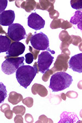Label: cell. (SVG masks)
<instances>
[{
    "label": "cell",
    "instance_id": "6da1fadb",
    "mask_svg": "<svg viewBox=\"0 0 82 123\" xmlns=\"http://www.w3.org/2000/svg\"><path fill=\"white\" fill-rule=\"evenodd\" d=\"M39 72V67L37 62H35L33 66L23 65L17 69L16 72V78L21 86L26 89L31 84L36 75Z\"/></svg>",
    "mask_w": 82,
    "mask_h": 123
},
{
    "label": "cell",
    "instance_id": "7a4b0ae2",
    "mask_svg": "<svg viewBox=\"0 0 82 123\" xmlns=\"http://www.w3.org/2000/svg\"><path fill=\"white\" fill-rule=\"evenodd\" d=\"M72 82L71 75L63 71L57 72L51 76L49 88L53 92H60L69 88Z\"/></svg>",
    "mask_w": 82,
    "mask_h": 123
},
{
    "label": "cell",
    "instance_id": "3957f363",
    "mask_svg": "<svg viewBox=\"0 0 82 123\" xmlns=\"http://www.w3.org/2000/svg\"><path fill=\"white\" fill-rule=\"evenodd\" d=\"M24 57H10L2 63L1 68L2 72L7 75H11L17 72L20 67L24 65Z\"/></svg>",
    "mask_w": 82,
    "mask_h": 123
},
{
    "label": "cell",
    "instance_id": "277c9868",
    "mask_svg": "<svg viewBox=\"0 0 82 123\" xmlns=\"http://www.w3.org/2000/svg\"><path fill=\"white\" fill-rule=\"evenodd\" d=\"M31 44L34 49L38 50H47L54 54L55 51L50 50L49 47V41L48 37L42 32L38 33H35L32 36L30 41Z\"/></svg>",
    "mask_w": 82,
    "mask_h": 123
},
{
    "label": "cell",
    "instance_id": "5b68a950",
    "mask_svg": "<svg viewBox=\"0 0 82 123\" xmlns=\"http://www.w3.org/2000/svg\"><path fill=\"white\" fill-rule=\"evenodd\" d=\"M7 35L14 41L19 42L27 37L26 31L20 24H13L8 29Z\"/></svg>",
    "mask_w": 82,
    "mask_h": 123
},
{
    "label": "cell",
    "instance_id": "8992f818",
    "mask_svg": "<svg viewBox=\"0 0 82 123\" xmlns=\"http://www.w3.org/2000/svg\"><path fill=\"white\" fill-rule=\"evenodd\" d=\"M38 60L37 63L39 67V72L42 73H44L46 71L49 69L54 60V57L51 56L50 53L48 51H42L38 55Z\"/></svg>",
    "mask_w": 82,
    "mask_h": 123
},
{
    "label": "cell",
    "instance_id": "52a82bcc",
    "mask_svg": "<svg viewBox=\"0 0 82 123\" xmlns=\"http://www.w3.org/2000/svg\"><path fill=\"white\" fill-rule=\"evenodd\" d=\"M69 56L67 54L61 53L57 57V60L54 64V67L51 68L54 72L56 73L57 71L65 72L69 67Z\"/></svg>",
    "mask_w": 82,
    "mask_h": 123
},
{
    "label": "cell",
    "instance_id": "ba28073f",
    "mask_svg": "<svg viewBox=\"0 0 82 123\" xmlns=\"http://www.w3.org/2000/svg\"><path fill=\"white\" fill-rule=\"evenodd\" d=\"M27 24L30 28L37 31L44 28L45 20L36 12L32 13L27 18Z\"/></svg>",
    "mask_w": 82,
    "mask_h": 123
},
{
    "label": "cell",
    "instance_id": "9c48e42d",
    "mask_svg": "<svg viewBox=\"0 0 82 123\" xmlns=\"http://www.w3.org/2000/svg\"><path fill=\"white\" fill-rule=\"evenodd\" d=\"M25 50V45L20 42H14L11 45L9 50L6 52V59L11 57H17L23 54Z\"/></svg>",
    "mask_w": 82,
    "mask_h": 123
},
{
    "label": "cell",
    "instance_id": "30bf717a",
    "mask_svg": "<svg viewBox=\"0 0 82 123\" xmlns=\"http://www.w3.org/2000/svg\"><path fill=\"white\" fill-rule=\"evenodd\" d=\"M69 68L75 72L82 73V53L72 56L69 61Z\"/></svg>",
    "mask_w": 82,
    "mask_h": 123
},
{
    "label": "cell",
    "instance_id": "8fae6325",
    "mask_svg": "<svg viewBox=\"0 0 82 123\" xmlns=\"http://www.w3.org/2000/svg\"><path fill=\"white\" fill-rule=\"evenodd\" d=\"M15 19V13L13 10L3 11L0 14V24L2 26H9L13 24Z\"/></svg>",
    "mask_w": 82,
    "mask_h": 123
},
{
    "label": "cell",
    "instance_id": "7c38bea8",
    "mask_svg": "<svg viewBox=\"0 0 82 123\" xmlns=\"http://www.w3.org/2000/svg\"><path fill=\"white\" fill-rule=\"evenodd\" d=\"M37 2L35 1H16L15 6L18 8H21L28 13L31 12L36 8Z\"/></svg>",
    "mask_w": 82,
    "mask_h": 123
},
{
    "label": "cell",
    "instance_id": "4fadbf2b",
    "mask_svg": "<svg viewBox=\"0 0 82 123\" xmlns=\"http://www.w3.org/2000/svg\"><path fill=\"white\" fill-rule=\"evenodd\" d=\"M79 119L77 115L75 113L63 112L60 116V120L59 123H76Z\"/></svg>",
    "mask_w": 82,
    "mask_h": 123
},
{
    "label": "cell",
    "instance_id": "5bb4252c",
    "mask_svg": "<svg viewBox=\"0 0 82 123\" xmlns=\"http://www.w3.org/2000/svg\"><path fill=\"white\" fill-rule=\"evenodd\" d=\"M55 1H42L40 0L38 2H37L36 9H41L43 11H47L49 13L51 12L54 10V3Z\"/></svg>",
    "mask_w": 82,
    "mask_h": 123
},
{
    "label": "cell",
    "instance_id": "9a60e30c",
    "mask_svg": "<svg viewBox=\"0 0 82 123\" xmlns=\"http://www.w3.org/2000/svg\"><path fill=\"white\" fill-rule=\"evenodd\" d=\"M31 92L33 95L38 94L40 96L44 98L48 95V90L47 88L43 85L35 83L31 88Z\"/></svg>",
    "mask_w": 82,
    "mask_h": 123
},
{
    "label": "cell",
    "instance_id": "2e32d148",
    "mask_svg": "<svg viewBox=\"0 0 82 123\" xmlns=\"http://www.w3.org/2000/svg\"><path fill=\"white\" fill-rule=\"evenodd\" d=\"M11 40L6 36H0V53L7 52L11 47Z\"/></svg>",
    "mask_w": 82,
    "mask_h": 123
},
{
    "label": "cell",
    "instance_id": "e0dca14e",
    "mask_svg": "<svg viewBox=\"0 0 82 123\" xmlns=\"http://www.w3.org/2000/svg\"><path fill=\"white\" fill-rule=\"evenodd\" d=\"M70 23L72 25H77L78 29L82 31V12L76 11L73 17H71Z\"/></svg>",
    "mask_w": 82,
    "mask_h": 123
},
{
    "label": "cell",
    "instance_id": "ac0fdd59",
    "mask_svg": "<svg viewBox=\"0 0 82 123\" xmlns=\"http://www.w3.org/2000/svg\"><path fill=\"white\" fill-rule=\"evenodd\" d=\"M23 97L22 95L15 92H10L8 98L9 102L14 105L19 104L20 102L23 101Z\"/></svg>",
    "mask_w": 82,
    "mask_h": 123
},
{
    "label": "cell",
    "instance_id": "d6986e66",
    "mask_svg": "<svg viewBox=\"0 0 82 123\" xmlns=\"http://www.w3.org/2000/svg\"><path fill=\"white\" fill-rule=\"evenodd\" d=\"M59 39L62 42H66L69 43V44H72L71 36L69 35V33L66 30H63L61 31L59 36Z\"/></svg>",
    "mask_w": 82,
    "mask_h": 123
},
{
    "label": "cell",
    "instance_id": "ffe728a7",
    "mask_svg": "<svg viewBox=\"0 0 82 123\" xmlns=\"http://www.w3.org/2000/svg\"><path fill=\"white\" fill-rule=\"evenodd\" d=\"M63 21V19H54L50 25V27L51 29H57L61 28L62 23Z\"/></svg>",
    "mask_w": 82,
    "mask_h": 123
},
{
    "label": "cell",
    "instance_id": "44dd1931",
    "mask_svg": "<svg viewBox=\"0 0 82 123\" xmlns=\"http://www.w3.org/2000/svg\"><path fill=\"white\" fill-rule=\"evenodd\" d=\"M70 3L73 9L77 11L82 10V0H71Z\"/></svg>",
    "mask_w": 82,
    "mask_h": 123
},
{
    "label": "cell",
    "instance_id": "7402d4cb",
    "mask_svg": "<svg viewBox=\"0 0 82 123\" xmlns=\"http://www.w3.org/2000/svg\"><path fill=\"white\" fill-rule=\"evenodd\" d=\"M13 112L16 115L21 114L22 116H24L25 113L26 108L24 106H21V105L17 106L13 108Z\"/></svg>",
    "mask_w": 82,
    "mask_h": 123
},
{
    "label": "cell",
    "instance_id": "603a6c76",
    "mask_svg": "<svg viewBox=\"0 0 82 123\" xmlns=\"http://www.w3.org/2000/svg\"><path fill=\"white\" fill-rule=\"evenodd\" d=\"M0 92H1V101L0 103H2L3 101L5 100L7 96L6 87L2 83H1V88H0Z\"/></svg>",
    "mask_w": 82,
    "mask_h": 123
},
{
    "label": "cell",
    "instance_id": "cb8c5ba5",
    "mask_svg": "<svg viewBox=\"0 0 82 123\" xmlns=\"http://www.w3.org/2000/svg\"><path fill=\"white\" fill-rule=\"evenodd\" d=\"M72 38V44L75 46H78L79 45L80 43H82V39L79 36H75V35H71Z\"/></svg>",
    "mask_w": 82,
    "mask_h": 123
},
{
    "label": "cell",
    "instance_id": "d4e9b609",
    "mask_svg": "<svg viewBox=\"0 0 82 123\" xmlns=\"http://www.w3.org/2000/svg\"><path fill=\"white\" fill-rule=\"evenodd\" d=\"M23 104L25 105L27 107L31 108L33 105V99L31 97H27L23 100Z\"/></svg>",
    "mask_w": 82,
    "mask_h": 123
},
{
    "label": "cell",
    "instance_id": "484cf974",
    "mask_svg": "<svg viewBox=\"0 0 82 123\" xmlns=\"http://www.w3.org/2000/svg\"><path fill=\"white\" fill-rule=\"evenodd\" d=\"M54 72V71L52 70V69H48V70L46 71V72L44 73L43 76H42V80L43 81H44V82H47L48 80V79L49 78L50 76H51V75H53Z\"/></svg>",
    "mask_w": 82,
    "mask_h": 123
},
{
    "label": "cell",
    "instance_id": "4316f807",
    "mask_svg": "<svg viewBox=\"0 0 82 123\" xmlns=\"http://www.w3.org/2000/svg\"><path fill=\"white\" fill-rule=\"evenodd\" d=\"M36 123H53V120L50 119L48 118L47 117L45 116V115H42V116L39 117L38 120L37 121Z\"/></svg>",
    "mask_w": 82,
    "mask_h": 123
},
{
    "label": "cell",
    "instance_id": "83f0119b",
    "mask_svg": "<svg viewBox=\"0 0 82 123\" xmlns=\"http://www.w3.org/2000/svg\"><path fill=\"white\" fill-rule=\"evenodd\" d=\"M25 62H26L27 64H31L32 63L33 61L34 60V56L33 54L31 53H27V54H25Z\"/></svg>",
    "mask_w": 82,
    "mask_h": 123
},
{
    "label": "cell",
    "instance_id": "f1b7e54d",
    "mask_svg": "<svg viewBox=\"0 0 82 123\" xmlns=\"http://www.w3.org/2000/svg\"><path fill=\"white\" fill-rule=\"evenodd\" d=\"M73 25L72 24L69 22V21H68L67 20H64L63 21V23H62V25H61V29H63V30H67L68 29H69V28H71L72 27Z\"/></svg>",
    "mask_w": 82,
    "mask_h": 123
},
{
    "label": "cell",
    "instance_id": "f546056e",
    "mask_svg": "<svg viewBox=\"0 0 82 123\" xmlns=\"http://www.w3.org/2000/svg\"><path fill=\"white\" fill-rule=\"evenodd\" d=\"M66 95L67 97H68L69 98H76L78 96V93L76 92H74V91H69V92H67Z\"/></svg>",
    "mask_w": 82,
    "mask_h": 123
},
{
    "label": "cell",
    "instance_id": "4dcf8cb0",
    "mask_svg": "<svg viewBox=\"0 0 82 123\" xmlns=\"http://www.w3.org/2000/svg\"><path fill=\"white\" fill-rule=\"evenodd\" d=\"M29 51L30 52L33 54V56H34V60H36L38 57V54L39 53V50H36V49H34L33 48H32L31 46L29 47Z\"/></svg>",
    "mask_w": 82,
    "mask_h": 123
},
{
    "label": "cell",
    "instance_id": "1f68e13d",
    "mask_svg": "<svg viewBox=\"0 0 82 123\" xmlns=\"http://www.w3.org/2000/svg\"><path fill=\"white\" fill-rule=\"evenodd\" d=\"M49 17L51 19H57L59 17V13L56 10H54L51 12L49 13Z\"/></svg>",
    "mask_w": 82,
    "mask_h": 123
},
{
    "label": "cell",
    "instance_id": "d6a6232c",
    "mask_svg": "<svg viewBox=\"0 0 82 123\" xmlns=\"http://www.w3.org/2000/svg\"><path fill=\"white\" fill-rule=\"evenodd\" d=\"M13 111H11V109L10 110H8L7 111H6L4 113H5V116L6 118L8 119H12L13 116Z\"/></svg>",
    "mask_w": 82,
    "mask_h": 123
},
{
    "label": "cell",
    "instance_id": "836d02e7",
    "mask_svg": "<svg viewBox=\"0 0 82 123\" xmlns=\"http://www.w3.org/2000/svg\"><path fill=\"white\" fill-rule=\"evenodd\" d=\"M25 122L27 123H32L33 122V118L31 114L27 113L25 116Z\"/></svg>",
    "mask_w": 82,
    "mask_h": 123
},
{
    "label": "cell",
    "instance_id": "e575fe53",
    "mask_svg": "<svg viewBox=\"0 0 82 123\" xmlns=\"http://www.w3.org/2000/svg\"><path fill=\"white\" fill-rule=\"evenodd\" d=\"M14 122L15 123H23V116L21 114H17L14 118Z\"/></svg>",
    "mask_w": 82,
    "mask_h": 123
},
{
    "label": "cell",
    "instance_id": "d590c367",
    "mask_svg": "<svg viewBox=\"0 0 82 123\" xmlns=\"http://www.w3.org/2000/svg\"><path fill=\"white\" fill-rule=\"evenodd\" d=\"M10 109H11L10 106L7 104H4L1 106V111L3 113L5 112L6 111H7L8 110H10Z\"/></svg>",
    "mask_w": 82,
    "mask_h": 123
},
{
    "label": "cell",
    "instance_id": "8d00e7d4",
    "mask_svg": "<svg viewBox=\"0 0 82 123\" xmlns=\"http://www.w3.org/2000/svg\"><path fill=\"white\" fill-rule=\"evenodd\" d=\"M69 43H66V42H61L60 44V48L61 50H63V49H66V48H68V47H69Z\"/></svg>",
    "mask_w": 82,
    "mask_h": 123
},
{
    "label": "cell",
    "instance_id": "74e56055",
    "mask_svg": "<svg viewBox=\"0 0 82 123\" xmlns=\"http://www.w3.org/2000/svg\"><path fill=\"white\" fill-rule=\"evenodd\" d=\"M32 34L31 33H29L28 35L27 36V37H26V44H29V42L30 41H31V39L32 38Z\"/></svg>",
    "mask_w": 82,
    "mask_h": 123
},
{
    "label": "cell",
    "instance_id": "f35d334b",
    "mask_svg": "<svg viewBox=\"0 0 82 123\" xmlns=\"http://www.w3.org/2000/svg\"><path fill=\"white\" fill-rule=\"evenodd\" d=\"M62 52L61 53H64V54H67L68 55H70V54H71V52H70V51L69 50V49L68 48H66V49H63V50H61Z\"/></svg>",
    "mask_w": 82,
    "mask_h": 123
},
{
    "label": "cell",
    "instance_id": "ab89813d",
    "mask_svg": "<svg viewBox=\"0 0 82 123\" xmlns=\"http://www.w3.org/2000/svg\"><path fill=\"white\" fill-rule=\"evenodd\" d=\"M60 96H61V98L63 99V100L64 101L66 100V95L65 94V93H61V94H60Z\"/></svg>",
    "mask_w": 82,
    "mask_h": 123
},
{
    "label": "cell",
    "instance_id": "60d3db41",
    "mask_svg": "<svg viewBox=\"0 0 82 123\" xmlns=\"http://www.w3.org/2000/svg\"><path fill=\"white\" fill-rule=\"evenodd\" d=\"M77 86H78V88L79 89L82 90V80H80L78 82V83Z\"/></svg>",
    "mask_w": 82,
    "mask_h": 123
},
{
    "label": "cell",
    "instance_id": "b9f144b4",
    "mask_svg": "<svg viewBox=\"0 0 82 123\" xmlns=\"http://www.w3.org/2000/svg\"><path fill=\"white\" fill-rule=\"evenodd\" d=\"M78 47H79V50L82 51V42L80 43L78 45Z\"/></svg>",
    "mask_w": 82,
    "mask_h": 123
},
{
    "label": "cell",
    "instance_id": "7bdbcfd3",
    "mask_svg": "<svg viewBox=\"0 0 82 123\" xmlns=\"http://www.w3.org/2000/svg\"><path fill=\"white\" fill-rule=\"evenodd\" d=\"M79 115H80V117H81V118H82V110L81 111H80Z\"/></svg>",
    "mask_w": 82,
    "mask_h": 123
},
{
    "label": "cell",
    "instance_id": "ee69618b",
    "mask_svg": "<svg viewBox=\"0 0 82 123\" xmlns=\"http://www.w3.org/2000/svg\"><path fill=\"white\" fill-rule=\"evenodd\" d=\"M78 123H82V120H79L77 122Z\"/></svg>",
    "mask_w": 82,
    "mask_h": 123
}]
</instances>
